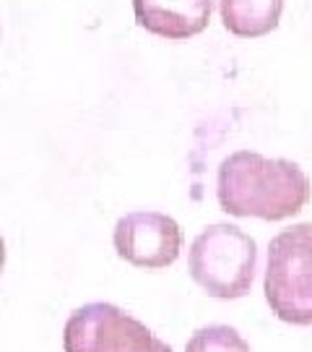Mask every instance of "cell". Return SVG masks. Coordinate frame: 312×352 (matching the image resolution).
Wrapping results in <instances>:
<instances>
[{
    "label": "cell",
    "instance_id": "6da1fadb",
    "mask_svg": "<svg viewBox=\"0 0 312 352\" xmlns=\"http://www.w3.org/2000/svg\"><path fill=\"white\" fill-rule=\"evenodd\" d=\"M310 196V177L291 160L239 149L219 164L216 199L232 217L281 222L300 214Z\"/></svg>",
    "mask_w": 312,
    "mask_h": 352
},
{
    "label": "cell",
    "instance_id": "7a4b0ae2",
    "mask_svg": "<svg viewBox=\"0 0 312 352\" xmlns=\"http://www.w3.org/2000/svg\"><path fill=\"white\" fill-rule=\"evenodd\" d=\"M190 277L219 300L245 298L258 272V245L237 225H208L187 253Z\"/></svg>",
    "mask_w": 312,
    "mask_h": 352
},
{
    "label": "cell",
    "instance_id": "3957f363",
    "mask_svg": "<svg viewBox=\"0 0 312 352\" xmlns=\"http://www.w3.org/2000/svg\"><path fill=\"white\" fill-rule=\"evenodd\" d=\"M263 292L276 318L312 327V222L281 230L271 240Z\"/></svg>",
    "mask_w": 312,
    "mask_h": 352
},
{
    "label": "cell",
    "instance_id": "277c9868",
    "mask_svg": "<svg viewBox=\"0 0 312 352\" xmlns=\"http://www.w3.org/2000/svg\"><path fill=\"white\" fill-rule=\"evenodd\" d=\"M65 352H172L146 324L112 302H86L68 316Z\"/></svg>",
    "mask_w": 312,
    "mask_h": 352
},
{
    "label": "cell",
    "instance_id": "5b68a950",
    "mask_svg": "<svg viewBox=\"0 0 312 352\" xmlns=\"http://www.w3.org/2000/svg\"><path fill=\"white\" fill-rule=\"evenodd\" d=\"M115 251L138 269H167L180 258L182 230L162 212H130L117 219L112 232Z\"/></svg>",
    "mask_w": 312,
    "mask_h": 352
},
{
    "label": "cell",
    "instance_id": "8992f818",
    "mask_svg": "<svg viewBox=\"0 0 312 352\" xmlns=\"http://www.w3.org/2000/svg\"><path fill=\"white\" fill-rule=\"evenodd\" d=\"M211 11L213 0H133L138 26L172 42L200 34L211 21Z\"/></svg>",
    "mask_w": 312,
    "mask_h": 352
},
{
    "label": "cell",
    "instance_id": "52a82bcc",
    "mask_svg": "<svg viewBox=\"0 0 312 352\" xmlns=\"http://www.w3.org/2000/svg\"><path fill=\"white\" fill-rule=\"evenodd\" d=\"M221 24L239 39L271 34L284 13V0H219Z\"/></svg>",
    "mask_w": 312,
    "mask_h": 352
},
{
    "label": "cell",
    "instance_id": "ba28073f",
    "mask_svg": "<svg viewBox=\"0 0 312 352\" xmlns=\"http://www.w3.org/2000/svg\"><path fill=\"white\" fill-rule=\"evenodd\" d=\"M185 352H252L248 340L235 327L211 324L198 329L185 344Z\"/></svg>",
    "mask_w": 312,
    "mask_h": 352
},
{
    "label": "cell",
    "instance_id": "9c48e42d",
    "mask_svg": "<svg viewBox=\"0 0 312 352\" xmlns=\"http://www.w3.org/2000/svg\"><path fill=\"white\" fill-rule=\"evenodd\" d=\"M3 269H5V240L0 238V274H3Z\"/></svg>",
    "mask_w": 312,
    "mask_h": 352
}]
</instances>
